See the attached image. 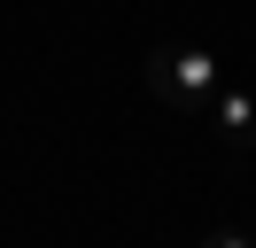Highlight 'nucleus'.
Instances as JSON below:
<instances>
[{
    "label": "nucleus",
    "mask_w": 256,
    "mask_h": 248,
    "mask_svg": "<svg viewBox=\"0 0 256 248\" xmlns=\"http://www.w3.org/2000/svg\"><path fill=\"white\" fill-rule=\"evenodd\" d=\"M140 78H148V93H156V101H171V108H178V116H202L210 93H218L233 70H225L210 46H194V39H163V46H148Z\"/></svg>",
    "instance_id": "obj_1"
},
{
    "label": "nucleus",
    "mask_w": 256,
    "mask_h": 248,
    "mask_svg": "<svg viewBox=\"0 0 256 248\" xmlns=\"http://www.w3.org/2000/svg\"><path fill=\"white\" fill-rule=\"evenodd\" d=\"M210 124H218V140L225 148H256V93L248 86H233V78H225L218 93H210V108H202Z\"/></svg>",
    "instance_id": "obj_2"
}]
</instances>
